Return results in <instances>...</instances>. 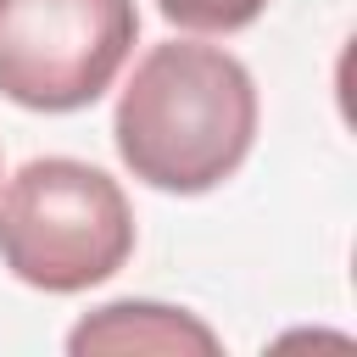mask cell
Returning a JSON list of instances; mask_svg holds the SVG:
<instances>
[{
    "instance_id": "1",
    "label": "cell",
    "mask_w": 357,
    "mask_h": 357,
    "mask_svg": "<svg viewBox=\"0 0 357 357\" xmlns=\"http://www.w3.org/2000/svg\"><path fill=\"white\" fill-rule=\"evenodd\" d=\"M117 156L167 195L218 190L257 139V84L240 56L201 39L151 45L117 95Z\"/></svg>"
},
{
    "instance_id": "2",
    "label": "cell",
    "mask_w": 357,
    "mask_h": 357,
    "mask_svg": "<svg viewBox=\"0 0 357 357\" xmlns=\"http://www.w3.org/2000/svg\"><path fill=\"white\" fill-rule=\"evenodd\" d=\"M134 251L123 184L78 156H33L0 190V262L50 296L106 284Z\"/></svg>"
},
{
    "instance_id": "3",
    "label": "cell",
    "mask_w": 357,
    "mask_h": 357,
    "mask_svg": "<svg viewBox=\"0 0 357 357\" xmlns=\"http://www.w3.org/2000/svg\"><path fill=\"white\" fill-rule=\"evenodd\" d=\"M134 39V0H0V95L28 112L95 106Z\"/></svg>"
},
{
    "instance_id": "4",
    "label": "cell",
    "mask_w": 357,
    "mask_h": 357,
    "mask_svg": "<svg viewBox=\"0 0 357 357\" xmlns=\"http://www.w3.org/2000/svg\"><path fill=\"white\" fill-rule=\"evenodd\" d=\"M223 340L184 307H162V301H106L95 312H84L67 335L73 357L89 351H162V357H212Z\"/></svg>"
},
{
    "instance_id": "5",
    "label": "cell",
    "mask_w": 357,
    "mask_h": 357,
    "mask_svg": "<svg viewBox=\"0 0 357 357\" xmlns=\"http://www.w3.org/2000/svg\"><path fill=\"white\" fill-rule=\"evenodd\" d=\"M156 6L167 22L190 33H234V28H251L268 0H156Z\"/></svg>"
}]
</instances>
